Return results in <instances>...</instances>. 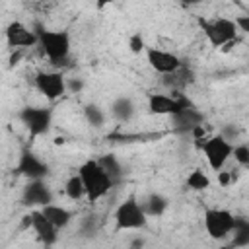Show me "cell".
<instances>
[{
  "label": "cell",
  "mask_w": 249,
  "mask_h": 249,
  "mask_svg": "<svg viewBox=\"0 0 249 249\" xmlns=\"http://www.w3.org/2000/svg\"><path fill=\"white\" fill-rule=\"evenodd\" d=\"M6 43L10 49L21 51V49H31L39 45V35L35 29H31L29 25H25L23 21H10L6 27Z\"/></svg>",
  "instance_id": "cell-11"
},
{
  "label": "cell",
  "mask_w": 249,
  "mask_h": 249,
  "mask_svg": "<svg viewBox=\"0 0 249 249\" xmlns=\"http://www.w3.org/2000/svg\"><path fill=\"white\" fill-rule=\"evenodd\" d=\"M231 158H233L239 165H249V144H235Z\"/></svg>",
  "instance_id": "cell-24"
},
{
  "label": "cell",
  "mask_w": 249,
  "mask_h": 249,
  "mask_svg": "<svg viewBox=\"0 0 249 249\" xmlns=\"http://www.w3.org/2000/svg\"><path fill=\"white\" fill-rule=\"evenodd\" d=\"M171 121H173V124H175L177 130L193 132L196 126H200V124L204 123V117H202V113L191 103V105H187L181 113H177L175 117H171Z\"/></svg>",
  "instance_id": "cell-15"
},
{
  "label": "cell",
  "mask_w": 249,
  "mask_h": 249,
  "mask_svg": "<svg viewBox=\"0 0 249 249\" xmlns=\"http://www.w3.org/2000/svg\"><path fill=\"white\" fill-rule=\"evenodd\" d=\"M21 202L25 206H31L33 210H41L43 206L54 202V195H53L51 187L45 183V179H33L23 185Z\"/></svg>",
  "instance_id": "cell-12"
},
{
  "label": "cell",
  "mask_w": 249,
  "mask_h": 249,
  "mask_svg": "<svg viewBox=\"0 0 249 249\" xmlns=\"http://www.w3.org/2000/svg\"><path fill=\"white\" fill-rule=\"evenodd\" d=\"M218 181L226 187V185L231 181V173H228V171H218Z\"/></svg>",
  "instance_id": "cell-27"
},
{
  "label": "cell",
  "mask_w": 249,
  "mask_h": 249,
  "mask_svg": "<svg viewBox=\"0 0 249 249\" xmlns=\"http://www.w3.org/2000/svg\"><path fill=\"white\" fill-rule=\"evenodd\" d=\"M64 195L70 198V200H82L86 198V189H84V183H82V177L78 173L70 175L64 183Z\"/></svg>",
  "instance_id": "cell-20"
},
{
  "label": "cell",
  "mask_w": 249,
  "mask_h": 249,
  "mask_svg": "<svg viewBox=\"0 0 249 249\" xmlns=\"http://www.w3.org/2000/svg\"><path fill=\"white\" fill-rule=\"evenodd\" d=\"M84 115H86V121H88L91 126H103V124H105V119H107L105 111H103L101 107H97V105H88V107L84 109Z\"/></svg>",
  "instance_id": "cell-22"
},
{
  "label": "cell",
  "mask_w": 249,
  "mask_h": 249,
  "mask_svg": "<svg viewBox=\"0 0 249 249\" xmlns=\"http://www.w3.org/2000/svg\"><path fill=\"white\" fill-rule=\"evenodd\" d=\"M16 173L25 177L27 181L33 179H45L49 173V165L31 150L23 148L18 156V163H16Z\"/></svg>",
  "instance_id": "cell-13"
},
{
  "label": "cell",
  "mask_w": 249,
  "mask_h": 249,
  "mask_svg": "<svg viewBox=\"0 0 249 249\" xmlns=\"http://www.w3.org/2000/svg\"><path fill=\"white\" fill-rule=\"evenodd\" d=\"M142 204H144V210H146L148 216H161L169 206L167 198L163 195H160V193H152Z\"/></svg>",
  "instance_id": "cell-19"
},
{
  "label": "cell",
  "mask_w": 249,
  "mask_h": 249,
  "mask_svg": "<svg viewBox=\"0 0 249 249\" xmlns=\"http://www.w3.org/2000/svg\"><path fill=\"white\" fill-rule=\"evenodd\" d=\"M200 31L206 37V41L212 47H226L231 45L237 39V25L233 18L226 16H216V18H200L198 19Z\"/></svg>",
  "instance_id": "cell-4"
},
{
  "label": "cell",
  "mask_w": 249,
  "mask_h": 249,
  "mask_svg": "<svg viewBox=\"0 0 249 249\" xmlns=\"http://www.w3.org/2000/svg\"><path fill=\"white\" fill-rule=\"evenodd\" d=\"M78 175L82 177L88 202L101 200L105 195H109L111 187L115 185V181L111 179V175L107 173V169L101 165L99 160H86L84 163H80Z\"/></svg>",
  "instance_id": "cell-1"
},
{
  "label": "cell",
  "mask_w": 249,
  "mask_h": 249,
  "mask_svg": "<svg viewBox=\"0 0 249 249\" xmlns=\"http://www.w3.org/2000/svg\"><path fill=\"white\" fill-rule=\"evenodd\" d=\"M200 150L204 154V160H206L208 167L218 173L226 167V163L233 156V142L228 140L222 132H216V134H210L200 144Z\"/></svg>",
  "instance_id": "cell-5"
},
{
  "label": "cell",
  "mask_w": 249,
  "mask_h": 249,
  "mask_svg": "<svg viewBox=\"0 0 249 249\" xmlns=\"http://www.w3.org/2000/svg\"><path fill=\"white\" fill-rule=\"evenodd\" d=\"M19 121L31 136H43L51 130L53 111L49 107H23L19 111Z\"/></svg>",
  "instance_id": "cell-9"
},
{
  "label": "cell",
  "mask_w": 249,
  "mask_h": 249,
  "mask_svg": "<svg viewBox=\"0 0 249 249\" xmlns=\"http://www.w3.org/2000/svg\"><path fill=\"white\" fill-rule=\"evenodd\" d=\"M33 86L49 101H54V99H58V97H62L66 93L68 80L58 70H39L33 76Z\"/></svg>",
  "instance_id": "cell-8"
},
{
  "label": "cell",
  "mask_w": 249,
  "mask_h": 249,
  "mask_svg": "<svg viewBox=\"0 0 249 249\" xmlns=\"http://www.w3.org/2000/svg\"><path fill=\"white\" fill-rule=\"evenodd\" d=\"M39 35V49L53 64H62L70 56L72 41L70 33L64 29H37Z\"/></svg>",
  "instance_id": "cell-2"
},
{
  "label": "cell",
  "mask_w": 249,
  "mask_h": 249,
  "mask_svg": "<svg viewBox=\"0 0 249 249\" xmlns=\"http://www.w3.org/2000/svg\"><path fill=\"white\" fill-rule=\"evenodd\" d=\"M128 45H130V51H132V53H142V51L148 49V47L144 45V39H142L140 33H134V35L130 37V43H128Z\"/></svg>",
  "instance_id": "cell-25"
},
{
  "label": "cell",
  "mask_w": 249,
  "mask_h": 249,
  "mask_svg": "<svg viewBox=\"0 0 249 249\" xmlns=\"http://www.w3.org/2000/svg\"><path fill=\"white\" fill-rule=\"evenodd\" d=\"M113 220H115V231L144 230L148 226V214L144 210V204L134 195H128L124 200L119 202Z\"/></svg>",
  "instance_id": "cell-3"
},
{
  "label": "cell",
  "mask_w": 249,
  "mask_h": 249,
  "mask_svg": "<svg viewBox=\"0 0 249 249\" xmlns=\"http://www.w3.org/2000/svg\"><path fill=\"white\" fill-rule=\"evenodd\" d=\"M101 161V165L107 169V173L111 175V179L117 183L119 179H121V175H123V169H121V165H119V161L113 158V156H105V158H101L99 160Z\"/></svg>",
  "instance_id": "cell-23"
},
{
  "label": "cell",
  "mask_w": 249,
  "mask_h": 249,
  "mask_svg": "<svg viewBox=\"0 0 249 249\" xmlns=\"http://www.w3.org/2000/svg\"><path fill=\"white\" fill-rule=\"evenodd\" d=\"M111 115L121 121V123H126L132 119L134 115V103L128 99V97H117L113 103H111Z\"/></svg>",
  "instance_id": "cell-18"
},
{
  "label": "cell",
  "mask_w": 249,
  "mask_h": 249,
  "mask_svg": "<svg viewBox=\"0 0 249 249\" xmlns=\"http://www.w3.org/2000/svg\"><path fill=\"white\" fill-rule=\"evenodd\" d=\"M187 187L191 191H206L210 187V177L200 169V167H195L189 175H187Z\"/></svg>",
  "instance_id": "cell-21"
},
{
  "label": "cell",
  "mask_w": 249,
  "mask_h": 249,
  "mask_svg": "<svg viewBox=\"0 0 249 249\" xmlns=\"http://www.w3.org/2000/svg\"><path fill=\"white\" fill-rule=\"evenodd\" d=\"M41 212L45 214V218H47L56 230H62V228H66V226L72 222V212H70L66 206L56 204V202H51V204L43 206Z\"/></svg>",
  "instance_id": "cell-16"
},
{
  "label": "cell",
  "mask_w": 249,
  "mask_h": 249,
  "mask_svg": "<svg viewBox=\"0 0 249 249\" xmlns=\"http://www.w3.org/2000/svg\"><path fill=\"white\" fill-rule=\"evenodd\" d=\"M27 222H29V228L33 230V233L37 235V239L43 243V245H53L58 237V230L45 218V214L41 210H31L29 216H27Z\"/></svg>",
  "instance_id": "cell-14"
},
{
  "label": "cell",
  "mask_w": 249,
  "mask_h": 249,
  "mask_svg": "<svg viewBox=\"0 0 249 249\" xmlns=\"http://www.w3.org/2000/svg\"><path fill=\"white\" fill-rule=\"evenodd\" d=\"M235 25H237V31L249 35V14H241V16H235L233 18Z\"/></svg>",
  "instance_id": "cell-26"
},
{
  "label": "cell",
  "mask_w": 249,
  "mask_h": 249,
  "mask_svg": "<svg viewBox=\"0 0 249 249\" xmlns=\"http://www.w3.org/2000/svg\"><path fill=\"white\" fill-rule=\"evenodd\" d=\"M235 214L230 212L228 208H206L204 210V216H202V222H204V231L208 233L210 239H216V241H222V239H228L233 231V226H235Z\"/></svg>",
  "instance_id": "cell-6"
},
{
  "label": "cell",
  "mask_w": 249,
  "mask_h": 249,
  "mask_svg": "<svg viewBox=\"0 0 249 249\" xmlns=\"http://www.w3.org/2000/svg\"><path fill=\"white\" fill-rule=\"evenodd\" d=\"M146 60H148L150 68L154 72L161 74L163 78L171 76L183 68V62L175 53H171L167 49H160V47H148L146 49Z\"/></svg>",
  "instance_id": "cell-10"
},
{
  "label": "cell",
  "mask_w": 249,
  "mask_h": 249,
  "mask_svg": "<svg viewBox=\"0 0 249 249\" xmlns=\"http://www.w3.org/2000/svg\"><path fill=\"white\" fill-rule=\"evenodd\" d=\"M187 105H191V99L183 93H160V91L148 93V111L152 115L175 117Z\"/></svg>",
  "instance_id": "cell-7"
},
{
  "label": "cell",
  "mask_w": 249,
  "mask_h": 249,
  "mask_svg": "<svg viewBox=\"0 0 249 249\" xmlns=\"http://www.w3.org/2000/svg\"><path fill=\"white\" fill-rule=\"evenodd\" d=\"M222 249H235V247H231V245H226V247H222Z\"/></svg>",
  "instance_id": "cell-28"
},
{
  "label": "cell",
  "mask_w": 249,
  "mask_h": 249,
  "mask_svg": "<svg viewBox=\"0 0 249 249\" xmlns=\"http://www.w3.org/2000/svg\"><path fill=\"white\" fill-rule=\"evenodd\" d=\"M231 241L230 245L235 247V249H243V247H249V220L247 218H235V226H233V231H231Z\"/></svg>",
  "instance_id": "cell-17"
}]
</instances>
